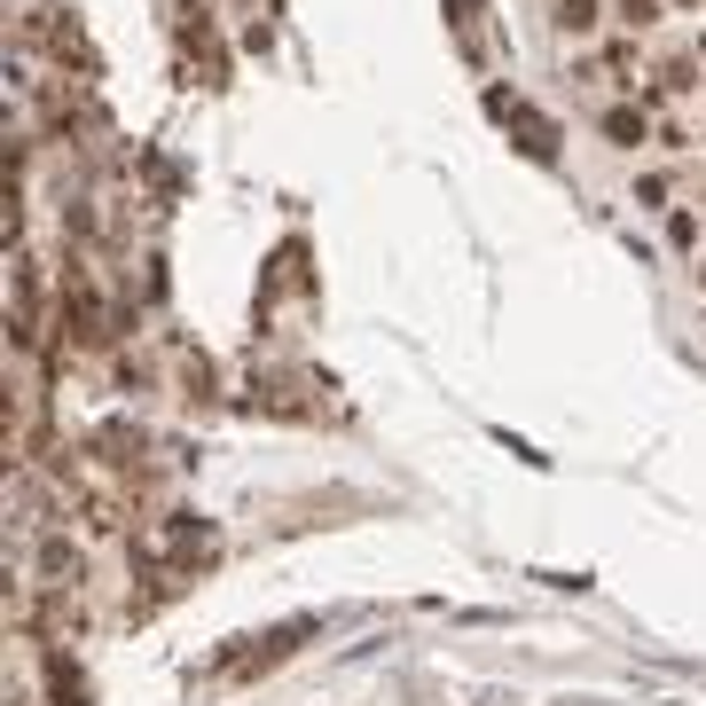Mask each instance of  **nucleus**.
Masks as SVG:
<instances>
[{
    "label": "nucleus",
    "instance_id": "1",
    "mask_svg": "<svg viewBox=\"0 0 706 706\" xmlns=\"http://www.w3.org/2000/svg\"><path fill=\"white\" fill-rule=\"evenodd\" d=\"M205 550H212V526H205L197 510H165V526L142 542L149 565H189V558H205Z\"/></svg>",
    "mask_w": 706,
    "mask_h": 706
},
{
    "label": "nucleus",
    "instance_id": "2",
    "mask_svg": "<svg viewBox=\"0 0 706 706\" xmlns=\"http://www.w3.org/2000/svg\"><path fill=\"white\" fill-rule=\"evenodd\" d=\"M79 581H86V558H79L63 534H40V542H32V589H48V596H79Z\"/></svg>",
    "mask_w": 706,
    "mask_h": 706
},
{
    "label": "nucleus",
    "instance_id": "3",
    "mask_svg": "<svg viewBox=\"0 0 706 706\" xmlns=\"http://www.w3.org/2000/svg\"><path fill=\"white\" fill-rule=\"evenodd\" d=\"M299 636H314V621H291V629H276V636H251V652H228V660H220V675H228V683L268 675L276 660H291V652H299Z\"/></svg>",
    "mask_w": 706,
    "mask_h": 706
},
{
    "label": "nucleus",
    "instance_id": "4",
    "mask_svg": "<svg viewBox=\"0 0 706 706\" xmlns=\"http://www.w3.org/2000/svg\"><path fill=\"white\" fill-rule=\"evenodd\" d=\"M596 134H604L612 149H636V142H652V118H644L636 103H612V111L596 118Z\"/></svg>",
    "mask_w": 706,
    "mask_h": 706
},
{
    "label": "nucleus",
    "instance_id": "5",
    "mask_svg": "<svg viewBox=\"0 0 706 706\" xmlns=\"http://www.w3.org/2000/svg\"><path fill=\"white\" fill-rule=\"evenodd\" d=\"M48 698L55 706H86V675L63 660V644H48Z\"/></svg>",
    "mask_w": 706,
    "mask_h": 706
},
{
    "label": "nucleus",
    "instance_id": "6",
    "mask_svg": "<svg viewBox=\"0 0 706 706\" xmlns=\"http://www.w3.org/2000/svg\"><path fill=\"white\" fill-rule=\"evenodd\" d=\"M596 9L604 0H558V32H596Z\"/></svg>",
    "mask_w": 706,
    "mask_h": 706
},
{
    "label": "nucleus",
    "instance_id": "7",
    "mask_svg": "<svg viewBox=\"0 0 706 706\" xmlns=\"http://www.w3.org/2000/svg\"><path fill=\"white\" fill-rule=\"evenodd\" d=\"M612 17H621V24H636V32H644V24H660V0H612Z\"/></svg>",
    "mask_w": 706,
    "mask_h": 706
},
{
    "label": "nucleus",
    "instance_id": "8",
    "mask_svg": "<svg viewBox=\"0 0 706 706\" xmlns=\"http://www.w3.org/2000/svg\"><path fill=\"white\" fill-rule=\"evenodd\" d=\"M698 283H706V268H698Z\"/></svg>",
    "mask_w": 706,
    "mask_h": 706
},
{
    "label": "nucleus",
    "instance_id": "9",
    "mask_svg": "<svg viewBox=\"0 0 706 706\" xmlns=\"http://www.w3.org/2000/svg\"><path fill=\"white\" fill-rule=\"evenodd\" d=\"M698 330H706V322H698Z\"/></svg>",
    "mask_w": 706,
    "mask_h": 706
}]
</instances>
